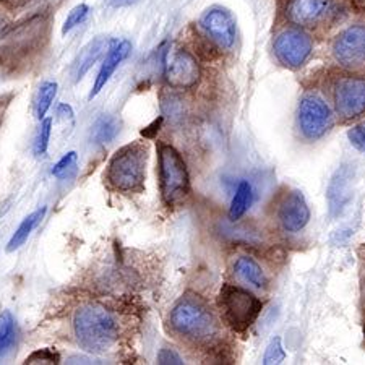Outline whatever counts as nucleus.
<instances>
[{
	"mask_svg": "<svg viewBox=\"0 0 365 365\" xmlns=\"http://www.w3.org/2000/svg\"><path fill=\"white\" fill-rule=\"evenodd\" d=\"M170 328L187 343L210 347L220 339L221 328L210 305L197 294L182 296L170 310Z\"/></svg>",
	"mask_w": 365,
	"mask_h": 365,
	"instance_id": "nucleus-1",
	"label": "nucleus"
},
{
	"mask_svg": "<svg viewBox=\"0 0 365 365\" xmlns=\"http://www.w3.org/2000/svg\"><path fill=\"white\" fill-rule=\"evenodd\" d=\"M73 333L81 349L103 354L119 339V320L103 305L88 304L75 312Z\"/></svg>",
	"mask_w": 365,
	"mask_h": 365,
	"instance_id": "nucleus-2",
	"label": "nucleus"
},
{
	"mask_svg": "<svg viewBox=\"0 0 365 365\" xmlns=\"http://www.w3.org/2000/svg\"><path fill=\"white\" fill-rule=\"evenodd\" d=\"M148 148L145 143L133 141L117 150L106 170V182L113 190L130 193L143 188L146 178Z\"/></svg>",
	"mask_w": 365,
	"mask_h": 365,
	"instance_id": "nucleus-3",
	"label": "nucleus"
},
{
	"mask_svg": "<svg viewBox=\"0 0 365 365\" xmlns=\"http://www.w3.org/2000/svg\"><path fill=\"white\" fill-rule=\"evenodd\" d=\"M158 173L163 202L168 206H178L185 202L190 193V175L180 153L169 143L156 145Z\"/></svg>",
	"mask_w": 365,
	"mask_h": 365,
	"instance_id": "nucleus-4",
	"label": "nucleus"
},
{
	"mask_svg": "<svg viewBox=\"0 0 365 365\" xmlns=\"http://www.w3.org/2000/svg\"><path fill=\"white\" fill-rule=\"evenodd\" d=\"M217 307L226 325L237 333L249 329L262 312V300L239 286L225 284L217 296Z\"/></svg>",
	"mask_w": 365,
	"mask_h": 365,
	"instance_id": "nucleus-5",
	"label": "nucleus"
},
{
	"mask_svg": "<svg viewBox=\"0 0 365 365\" xmlns=\"http://www.w3.org/2000/svg\"><path fill=\"white\" fill-rule=\"evenodd\" d=\"M334 125L329 106L317 94H305L297 108V128L304 140L317 141L325 137Z\"/></svg>",
	"mask_w": 365,
	"mask_h": 365,
	"instance_id": "nucleus-6",
	"label": "nucleus"
},
{
	"mask_svg": "<svg viewBox=\"0 0 365 365\" xmlns=\"http://www.w3.org/2000/svg\"><path fill=\"white\" fill-rule=\"evenodd\" d=\"M334 110L341 122L356 120L365 113V78L343 76L336 81L333 91Z\"/></svg>",
	"mask_w": 365,
	"mask_h": 365,
	"instance_id": "nucleus-7",
	"label": "nucleus"
},
{
	"mask_svg": "<svg viewBox=\"0 0 365 365\" xmlns=\"http://www.w3.org/2000/svg\"><path fill=\"white\" fill-rule=\"evenodd\" d=\"M314 51V41L302 28L284 29L274 41V56L287 68H300Z\"/></svg>",
	"mask_w": 365,
	"mask_h": 365,
	"instance_id": "nucleus-8",
	"label": "nucleus"
},
{
	"mask_svg": "<svg viewBox=\"0 0 365 365\" xmlns=\"http://www.w3.org/2000/svg\"><path fill=\"white\" fill-rule=\"evenodd\" d=\"M333 57L341 67L361 68L365 66V25H352L333 41Z\"/></svg>",
	"mask_w": 365,
	"mask_h": 365,
	"instance_id": "nucleus-9",
	"label": "nucleus"
},
{
	"mask_svg": "<svg viewBox=\"0 0 365 365\" xmlns=\"http://www.w3.org/2000/svg\"><path fill=\"white\" fill-rule=\"evenodd\" d=\"M164 76L170 88L175 90H188L195 86L200 80V66L197 58L185 49L175 51L166 58L164 63Z\"/></svg>",
	"mask_w": 365,
	"mask_h": 365,
	"instance_id": "nucleus-10",
	"label": "nucleus"
},
{
	"mask_svg": "<svg viewBox=\"0 0 365 365\" xmlns=\"http://www.w3.org/2000/svg\"><path fill=\"white\" fill-rule=\"evenodd\" d=\"M334 14V0H289L286 16L299 28H314Z\"/></svg>",
	"mask_w": 365,
	"mask_h": 365,
	"instance_id": "nucleus-11",
	"label": "nucleus"
},
{
	"mask_svg": "<svg viewBox=\"0 0 365 365\" xmlns=\"http://www.w3.org/2000/svg\"><path fill=\"white\" fill-rule=\"evenodd\" d=\"M200 26L211 43H215L221 49H231L234 46L235 21L227 10L220 7L206 10L200 19Z\"/></svg>",
	"mask_w": 365,
	"mask_h": 365,
	"instance_id": "nucleus-12",
	"label": "nucleus"
},
{
	"mask_svg": "<svg viewBox=\"0 0 365 365\" xmlns=\"http://www.w3.org/2000/svg\"><path fill=\"white\" fill-rule=\"evenodd\" d=\"M278 221L286 232L296 234L309 225L310 210L302 192L291 190L278 205Z\"/></svg>",
	"mask_w": 365,
	"mask_h": 365,
	"instance_id": "nucleus-13",
	"label": "nucleus"
},
{
	"mask_svg": "<svg viewBox=\"0 0 365 365\" xmlns=\"http://www.w3.org/2000/svg\"><path fill=\"white\" fill-rule=\"evenodd\" d=\"M352 182H354V169L347 164H343L329 180L327 198L331 216H339L349 205L352 200Z\"/></svg>",
	"mask_w": 365,
	"mask_h": 365,
	"instance_id": "nucleus-14",
	"label": "nucleus"
},
{
	"mask_svg": "<svg viewBox=\"0 0 365 365\" xmlns=\"http://www.w3.org/2000/svg\"><path fill=\"white\" fill-rule=\"evenodd\" d=\"M130 49H132V46L128 41H113V44H110V47L108 49V54H106L101 70H99L96 80H94L93 90L88 98L93 99V98H96L99 93H101L106 83L110 80V76L114 75L115 68L119 67L123 61H125L128 54H130Z\"/></svg>",
	"mask_w": 365,
	"mask_h": 365,
	"instance_id": "nucleus-15",
	"label": "nucleus"
},
{
	"mask_svg": "<svg viewBox=\"0 0 365 365\" xmlns=\"http://www.w3.org/2000/svg\"><path fill=\"white\" fill-rule=\"evenodd\" d=\"M110 44H113V41L99 36L96 39L90 41V43H88L83 49L80 51V54H78V57H76V61L73 63L75 81L83 78L88 70H90L94 63L99 61V57L104 54V51L109 49Z\"/></svg>",
	"mask_w": 365,
	"mask_h": 365,
	"instance_id": "nucleus-16",
	"label": "nucleus"
},
{
	"mask_svg": "<svg viewBox=\"0 0 365 365\" xmlns=\"http://www.w3.org/2000/svg\"><path fill=\"white\" fill-rule=\"evenodd\" d=\"M234 273L240 281H244L245 284H250L253 289L264 291L268 287V278L267 273L263 272L255 258L252 257H239L234 263Z\"/></svg>",
	"mask_w": 365,
	"mask_h": 365,
	"instance_id": "nucleus-17",
	"label": "nucleus"
},
{
	"mask_svg": "<svg viewBox=\"0 0 365 365\" xmlns=\"http://www.w3.org/2000/svg\"><path fill=\"white\" fill-rule=\"evenodd\" d=\"M46 208L43 206V208H39L36 211H33L31 215H28L25 220L21 221V225L19 226V229L14 232V235H11V239L9 240L7 244V252H15L19 250L20 247L26 242L29 235H31V232L34 231V227H36L41 221H43V217L46 216Z\"/></svg>",
	"mask_w": 365,
	"mask_h": 365,
	"instance_id": "nucleus-18",
	"label": "nucleus"
},
{
	"mask_svg": "<svg viewBox=\"0 0 365 365\" xmlns=\"http://www.w3.org/2000/svg\"><path fill=\"white\" fill-rule=\"evenodd\" d=\"M120 132V122L114 115H101L91 128V140L94 145L110 143Z\"/></svg>",
	"mask_w": 365,
	"mask_h": 365,
	"instance_id": "nucleus-19",
	"label": "nucleus"
},
{
	"mask_svg": "<svg viewBox=\"0 0 365 365\" xmlns=\"http://www.w3.org/2000/svg\"><path fill=\"white\" fill-rule=\"evenodd\" d=\"M252 185L250 182L242 180L235 188V193L232 197L231 202V208H229V221L231 222H237L240 217L245 215V211L249 210V206L252 203Z\"/></svg>",
	"mask_w": 365,
	"mask_h": 365,
	"instance_id": "nucleus-20",
	"label": "nucleus"
},
{
	"mask_svg": "<svg viewBox=\"0 0 365 365\" xmlns=\"http://www.w3.org/2000/svg\"><path fill=\"white\" fill-rule=\"evenodd\" d=\"M56 94H57V83H54V81H46V83L39 86L36 101H34V113H36V117L39 120H43L46 117L52 101H54Z\"/></svg>",
	"mask_w": 365,
	"mask_h": 365,
	"instance_id": "nucleus-21",
	"label": "nucleus"
},
{
	"mask_svg": "<svg viewBox=\"0 0 365 365\" xmlns=\"http://www.w3.org/2000/svg\"><path fill=\"white\" fill-rule=\"evenodd\" d=\"M15 320L9 310L0 315V357L15 341Z\"/></svg>",
	"mask_w": 365,
	"mask_h": 365,
	"instance_id": "nucleus-22",
	"label": "nucleus"
},
{
	"mask_svg": "<svg viewBox=\"0 0 365 365\" xmlns=\"http://www.w3.org/2000/svg\"><path fill=\"white\" fill-rule=\"evenodd\" d=\"M76 163H78V155L75 151H68L67 155L61 158L54 168H52V175L58 179L73 178L76 173Z\"/></svg>",
	"mask_w": 365,
	"mask_h": 365,
	"instance_id": "nucleus-23",
	"label": "nucleus"
},
{
	"mask_svg": "<svg viewBox=\"0 0 365 365\" xmlns=\"http://www.w3.org/2000/svg\"><path fill=\"white\" fill-rule=\"evenodd\" d=\"M88 14H90V7H88L86 4H80V5H76V7L70 10L67 20L62 26V34H67V33L72 31L75 26L81 25V23L86 20Z\"/></svg>",
	"mask_w": 365,
	"mask_h": 365,
	"instance_id": "nucleus-24",
	"label": "nucleus"
},
{
	"mask_svg": "<svg viewBox=\"0 0 365 365\" xmlns=\"http://www.w3.org/2000/svg\"><path fill=\"white\" fill-rule=\"evenodd\" d=\"M51 128H52V120L43 119L39 130H38L36 141H34V155L36 156L46 155L47 146H49V140H51Z\"/></svg>",
	"mask_w": 365,
	"mask_h": 365,
	"instance_id": "nucleus-25",
	"label": "nucleus"
},
{
	"mask_svg": "<svg viewBox=\"0 0 365 365\" xmlns=\"http://www.w3.org/2000/svg\"><path fill=\"white\" fill-rule=\"evenodd\" d=\"M286 359V352L284 347H282L281 338H274L272 339V343L268 344L267 351H264L263 356V364L264 365H272V364H281Z\"/></svg>",
	"mask_w": 365,
	"mask_h": 365,
	"instance_id": "nucleus-26",
	"label": "nucleus"
},
{
	"mask_svg": "<svg viewBox=\"0 0 365 365\" xmlns=\"http://www.w3.org/2000/svg\"><path fill=\"white\" fill-rule=\"evenodd\" d=\"M25 364H58V354L51 349H39L34 351L31 356H29Z\"/></svg>",
	"mask_w": 365,
	"mask_h": 365,
	"instance_id": "nucleus-27",
	"label": "nucleus"
},
{
	"mask_svg": "<svg viewBox=\"0 0 365 365\" xmlns=\"http://www.w3.org/2000/svg\"><path fill=\"white\" fill-rule=\"evenodd\" d=\"M347 138H349L351 145L354 146V148L365 153V122L352 127L351 130L347 132Z\"/></svg>",
	"mask_w": 365,
	"mask_h": 365,
	"instance_id": "nucleus-28",
	"label": "nucleus"
},
{
	"mask_svg": "<svg viewBox=\"0 0 365 365\" xmlns=\"http://www.w3.org/2000/svg\"><path fill=\"white\" fill-rule=\"evenodd\" d=\"M158 364H161V365H170V364L182 365V364H184V359H182L174 349L164 347V349L160 351V354H158Z\"/></svg>",
	"mask_w": 365,
	"mask_h": 365,
	"instance_id": "nucleus-29",
	"label": "nucleus"
},
{
	"mask_svg": "<svg viewBox=\"0 0 365 365\" xmlns=\"http://www.w3.org/2000/svg\"><path fill=\"white\" fill-rule=\"evenodd\" d=\"M161 125H163V117H160V119H156L155 122L150 123L146 128H143V130H141V135H143L145 138H155L156 133L160 132Z\"/></svg>",
	"mask_w": 365,
	"mask_h": 365,
	"instance_id": "nucleus-30",
	"label": "nucleus"
},
{
	"mask_svg": "<svg viewBox=\"0 0 365 365\" xmlns=\"http://www.w3.org/2000/svg\"><path fill=\"white\" fill-rule=\"evenodd\" d=\"M57 115H61L62 119H67V120H72L73 119V109L70 108L68 104H61L57 109Z\"/></svg>",
	"mask_w": 365,
	"mask_h": 365,
	"instance_id": "nucleus-31",
	"label": "nucleus"
},
{
	"mask_svg": "<svg viewBox=\"0 0 365 365\" xmlns=\"http://www.w3.org/2000/svg\"><path fill=\"white\" fill-rule=\"evenodd\" d=\"M138 0H108V4L110 7H127V5H132V4H137Z\"/></svg>",
	"mask_w": 365,
	"mask_h": 365,
	"instance_id": "nucleus-32",
	"label": "nucleus"
},
{
	"mask_svg": "<svg viewBox=\"0 0 365 365\" xmlns=\"http://www.w3.org/2000/svg\"><path fill=\"white\" fill-rule=\"evenodd\" d=\"M4 28H5V21H4V19H2V16H0V34H2V31H4Z\"/></svg>",
	"mask_w": 365,
	"mask_h": 365,
	"instance_id": "nucleus-33",
	"label": "nucleus"
},
{
	"mask_svg": "<svg viewBox=\"0 0 365 365\" xmlns=\"http://www.w3.org/2000/svg\"><path fill=\"white\" fill-rule=\"evenodd\" d=\"M364 287H365V281H364Z\"/></svg>",
	"mask_w": 365,
	"mask_h": 365,
	"instance_id": "nucleus-34",
	"label": "nucleus"
}]
</instances>
